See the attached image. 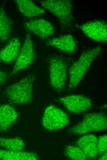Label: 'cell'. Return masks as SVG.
<instances>
[{"instance_id": "1", "label": "cell", "mask_w": 107, "mask_h": 160, "mask_svg": "<svg viewBox=\"0 0 107 160\" xmlns=\"http://www.w3.org/2000/svg\"><path fill=\"white\" fill-rule=\"evenodd\" d=\"M101 51V48L99 45L85 50L72 65L69 70L70 89L75 88L80 83L93 61Z\"/></svg>"}, {"instance_id": "2", "label": "cell", "mask_w": 107, "mask_h": 160, "mask_svg": "<svg viewBox=\"0 0 107 160\" xmlns=\"http://www.w3.org/2000/svg\"><path fill=\"white\" fill-rule=\"evenodd\" d=\"M35 78L34 75H29L10 86L4 91L6 96L15 104L28 103L32 98L33 84Z\"/></svg>"}, {"instance_id": "3", "label": "cell", "mask_w": 107, "mask_h": 160, "mask_svg": "<svg viewBox=\"0 0 107 160\" xmlns=\"http://www.w3.org/2000/svg\"><path fill=\"white\" fill-rule=\"evenodd\" d=\"M42 6L50 11L58 19L61 27L69 28L73 21V5L69 0H47L40 2Z\"/></svg>"}, {"instance_id": "4", "label": "cell", "mask_w": 107, "mask_h": 160, "mask_svg": "<svg viewBox=\"0 0 107 160\" xmlns=\"http://www.w3.org/2000/svg\"><path fill=\"white\" fill-rule=\"evenodd\" d=\"M107 127V118L103 113H92L86 115L82 120L69 131L74 134H81L105 130Z\"/></svg>"}, {"instance_id": "5", "label": "cell", "mask_w": 107, "mask_h": 160, "mask_svg": "<svg viewBox=\"0 0 107 160\" xmlns=\"http://www.w3.org/2000/svg\"><path fill=\"white\" fill-rule=\"evenodd\" d=\"M50 83L58 91L64 88L67 78L68 66L66 62L59 57L54 56L49 60Z\"/></svg>"}, {"instance_id": "6", "label": "cell", "mask_w": 107, "mask_h": 160, "mask_svg": "<svg viewBox=\"0 0 107 160\" xmlns=\"http://www.w3.org/2000/svg\"><path fill=\"white\" fill-rule=\"evenodd\" d=\"M35 58L33 43L30 33L28 32L8 77L10 78L18 72L28 67L33 62Z\"/></svg>"}, {"instance_id": "7", "label": "cell", "mask_w": 107, "mask_h": 160, "mask_svg": "<svg viewBox=\"0 0 107 160\" xmlns=\"http://www.w3.org/2000/svg\"><path fill=\"white\" fill-rule=\"evenodd\" d=\"M69 122L68 117L63 111L52 105L46 109L42 120L44 128L51 131L64 127Z\"/></svg>"}, {"instance_id": "8", "label": "cell", "mask_w": 107, "mask_h": 160, "mask_svg": "<svg viewBox=\"0 0 107 160\" xmlns=\"http://www.w3.org/2000/svg\"><path fill=\"white\" fill-rule=\"evenodd\" d=\"M79 27L86 36L92 39L99 42H106L107 25L105 21H91L81 25Z\"/></svg>"}, {"instance_id": "9", "label": "cell", "mask_w": 107, "mask_h": 160, "mask_svg": "<svg viewBox=\"0 0 107 160\" xmlns=\"http://www.w3.org/2000/svg\"><path fill=\"white\" fill-rule=\"evenodd\" d=\"M59 100L69 111L75 114L85 112L92 105L90 99L82 95H68L60 98Z\"/></svg>"}, {"instance_id": "10", "label": "cell", "mask_w": 107, "mask_h": 160, "mask_svg": "<svg viewBox=\"0 0 107 160\" xmlns=\"http://www.w3.org/2000/svg\"><path fill=\"white\" fill-rule=\"evenodd\" d=\"M25 29L41 39H47L55 33V28L50 22L43 18H36L25 22Z\"/></svg>"}, {"instance_id": "11", "label": "cell", "mask_w": 107, "mask_h": 160, "mask_svg": "<svg viewBox=\"0 0 107 160\" xmlns=\"http://www.w3.org/2000/svg\"><path fill=\"white\" fill-rule=\"evenodd\" d=\"M47 46H52L57 49L68 54L74 53L77 47L76 40L71 34L61 35L53 38L46 43Z\"/></svg>"}, {"instance_id": "12", "label": "cell", "mask_w": 107, "mask_h": 160, "mask_svg": "<svg viewBox=\"0 0 107 160\" xmlns=\"http://www.w3.org/2000/svg\"><path fill=\"white\" fill-rule=\"evenodd\" d=\"M19 115L11 106L7 104L0 106V131H6L18 118Z\"/></svg>"}, {"instance_id": "13", "label": "cell", "mask_w": 107, "mask_h": 160, "mask_svg": "<svg viewBox=\"0 0 107 160\" xmlns=\"http://www.w3.org/2000/svg\"><path fill=\"white\" fill-rule=\"evenodd\" d=\"M77 144L84 152L88 158H95L98 154L97 138L94 135H85L77 142Z\"/></svg>"}, {"instance_id": "14", "label": "cell", "mask_w": 107, "mask_h": 160, "mask_svg": "<svg viewBox=\"0 0 107 160\" xmlns=\"http://www.w3.org/2000/svg\"><path fill=\"white\" fill-rule=\"evenodd\" d=\"M14 2L20 11L26 17L33 18L45 14V10L29 0H16Z\"/></svg>"}, {"instance_id": "15", "label": "cell", "mask_w": 107, "mask_h": 160, "mask_svg": "<svg viewBox=\"0 0 107 160\" xmlns=\"http://www.w3.org/2000/svg\"><path fill=\"white\" fill-rule=\"evenodd\" d=\"M20 49L19 39L12 38L0 51V61L5 63H11L15 60Z\"/></svg>"}, {"instance_id": "16", "label": "cell", "mask_w": 107, "mask_h": 160, "mask_svg": "<svg viewBox=\"0 0 107 160\" xmlns=\"http://www.w3.org/2000/svg\"><path fill=\"white\" fill-rule=\"evenodd\" d=\"M38 158L37 154L33 152L0 149V160H36Z\"/></svg>"}, {"instance_id": "17", "label": "cell", "mask_w": 107, "mask_h": 160, "mask_svg": "<svg viewBox=\"0 0 107 160\" xmlns=\"http://www.w3.org/2000/svg\"><path fill=\"white\" fill-rule=\"evenodd\" d=\"M13 22L7 16L3 6H0V39L2 42L7 41L11 34Z\"/></svg>"}, {"instance_id": "18", "label": "cell", "mask_w": 107, "mask_h": 160, "mask_svg": "<svg viewBox=\"0 0 107 160\" xmlns=\"http://www.w3.org/2000/svg\"><path fill=\"white\" fill-rule=\"evenodd\" d=\"M0 146L9 150L20 151L23 149L25 144L20 137L8 138L0 137Z\"/></svg>"}, {"instance_id": "19", "label": "cell", "mask_w": 107, "mask_h": 160, "mask_svg": "<svg viewBox=\"0 0 107 160\" xmlns=\"http://www.w3.org/2000/svg\"><path fill=\"white\" fill-rule=\"evenodd\" d=\"M65 155L69 158L73 160H85L88 157L83 151L78 146L68 145L64 150Z\"/></svg>"}, {"instance_id": "20", "label": "cell", "mask_w": 107, "mask_h": 160, "mask_svg": "<svg viewBox=\"0 0 107 160\" xmlns=\"http://www.w3.org/2000/svg\"><path fill=\"white\" fill-rule=\"evenodd\" d=\"M107 136L105 135L100 137L97 139V149L98 154L100 155L107 153Z\"/></svg>"}, {"instance_id": "21", "label": "cell", "mask_w": 107, "mask_h": 160, "mask_svg": "<svg viewBox=\"0 0 107 160\" xmlns=\"http://www.w3.org/2000/svg\"><path fill=\"white\" fill-rule=\"evenodd\" d=\"M8 77L7 73L0 69V91L1 85L5 82Z\"/></svg>"}, {"instance_id": "22", "label": "cell", "mask_w": 107, "mask_h": 160, "mask_svg": "<svg viewBox=\"0 0 107 160\" xmlns=\"http://www.w3.org/2000/svg\"><path fill=\"white\" fill-rule=\"evenodd\" d=\"M99 160H107V153L101 155V156L99 158Z\"/></svg>"}]
</instances>
